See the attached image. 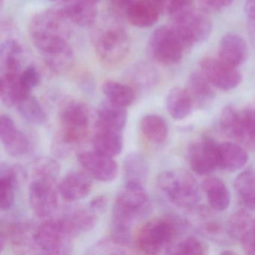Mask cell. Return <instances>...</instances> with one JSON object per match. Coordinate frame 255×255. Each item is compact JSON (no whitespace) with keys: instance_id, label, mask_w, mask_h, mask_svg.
Here are the masks:
<instances>
[{"instance_id":"816d5d0a","label":"cell","mask_w":255,"mask_h":255,"mask_svg":"<svg viewBox=\"0 0 255 255\" xmlns=\"http://www.w3.org/2000/svg\"><path fill=\"white\" fill-rule=\"evenodd\" d=\"M50 1L55 2H61V3L63 4L65 3V2H68L69 0H50Z\"/></svg>"},{"instance_id":"5b68a950","label":"cell","mask_w":255,"mask_h":255,"mask_svg":"<svg viewBox=\"0 0 255 255\" xmlns=\"http://www.w3.org/2000/svg\"><path fill=\"white\" fill-rule=\"evenodd\" d=\"M156 182L170 202L177 207L191 209L199 201V184L192 174L186 170L163 171L159 174Z\"/></svg>"},{"instance_id":"d590c367","label":"cell","mask_w":255,"mask_h":255,"mask_svg":"<svg viewBox=\"0 0 255 255\" xmlns=\"http://www.w3.org/2000/svg\"><path fill=\"white\" fill-rule=\"evenodd\" d=\"M15 107L20 116L32 125H43L47 122V113L39 101L32 95L19 101Z\"/></svg>"},{"instance_id":"e575fe53","label":"cell","mask_w":255,"mask_h":255,"mask_svg":"<svg viewBox=\"0 0 255 255\" xmlns=\"http://www.w3.org/2000/svg\"><path fill=\"white\" fill-rule=\"evenodd\" d=\"M126 183L144 185L148 176V165L145 159L138 152H131L125 156L123 163Z\"/></svg>"},{"instance_id":"e0dca14e","label":"cell","mask_w":255,"mask_h":255,"mask_svg":"<svg viewBox=\"0 0 255 255\" xmlns=\"http://www.w3.org/2000/svg\"><path fill=\"white\" fill-rule=\"evenodd\" d=\"M20 167L11 166L1 162L0 165V209L8 211L12 207L15 198V190L20 180L23 179Z\"/></svg>"},{"instance_id":"44dd1931","label":"cell","mask_w":255,"mask_h":255,"mask_svg":"<svg viewBox=\"0 0 255 255\" xmlns=\"http://www.w3.org/2000/svg\"><path fill=\"white\" fill-rule=\"evenodd\" d=\"M160 11L152 0H137L127 10V19L135 27L145 29L154 25Z\"/></svg>"},{"instance_id":"4fadbf2b","label":"cell","mask_w":255,"mask_h":255,"mask_svg":"<svg viewBox=\"0 0 255 255\" xmlns=\"http://www.w3.org/2000/svg\"><path fill=\"white\" fill-rule=\"evenodd\" d=\"M218 145L219 144L209 137H204L191 144L188 158L194 172L199 175H207L219 168Z\"/></svg>"},{"instance_id":"8992f818","label":"cell","mask_w":255,"mask_h":255,"mask_svg":"<svg viewBox=\"0 0 255 255\" xmlns=\"http://www.w3.org/2000/svg\"><path fill=\"white\" fill-rule=\"evenodd\" d=\"M171 17V29L185 47L204 42L211 33V21L199 10L189 7L173 14Z\"/></svg>"},{"instance_id":"ee69618b","label":"cell","mask_w":255,"mask_h":255,"mask_svg":"<svg viewBox=\"0 0 255 255\" xmlns=\"http://www.w3.org/2000/svg\"><path fill=\"white\" fill-rule=\"evenodd\" d=\"M128 247L119 244L110 237L108 240H101L89 249V254L92 255H121L127 254Z\"/></svg>"},{"instance_id":"7402d4cb","label":"cell","mask_w":255,"mask_h":255,"mask_svg":"<svg viewBox=\"0 0 255 255\" xmlns=\"http://www.w3.org/2000/svg\"><path fill=\"white\" fill-rule=\"evenodd\" d=\"M94 150L114 158L119 156L123 150L124 141L122 132L104 128H95L92 138Z\"/></svg>"},{"instance_id":"8d00e7d4","label":"cell","mask_w":255,"mask_h":255,"mask_svg":"<svg viewBox=\"0 0 255 255\" xmlns=\"http://www.w3.org/2000/svg\"><path fill=\"white\" fill-rule=\"evenodd\" d=\"M234 189L246 207L255 210V171H244L239 174L234 182Z\"/></svg>"},{"instance_id":"cb8c5ba5","label":"cell","mask_w":255,"mask_h":255,"mask_svg":"<svg viewBox=\"0 0 255 255\" xmlns=\"http://www.w3.org/2000/svg\"><path fill=\"white\" fill-rule=\"evenodd\" d=\"M24 50L14 39L5 40L0 47L1 74H20L23 71Z\"/></svg>"},{"instance_id":"277c9868","label":"cell","mask_w":255,"mask_h":255,"mask_svg":"<svg viewBox=\"0 0 255 255\" xmlns=\"http://www.w3.org/2000/svg\"><path fill=\"white\" fill-rule=\"evenodd\" d=\"M181 229V223L176 218L151 219L143 224L137 231L135 244L141 253L157 255L162 251L166 252L175 242Z\"/></svg>"},{"instance_id":"5bb4252c","label":"cell","mask_w":255,"mask_h":255,"mask_svg":"<svg viewBox=\"0 0 255 255\" xmlns=\"http://www.w3.org/2000/svg\"><path fill=\"white\" fill-rule=\"evenodd\" d=\"M77 160L86 173L99 181H113L119 173V166L113 158L104 156L94 150L79 153Z\"/></svg>"},{"instance_id":"bcb514c9","label":"cell","mask_w":255,"mask_h":255,"mask_svg":"<svg viewBox=\"0 0 255 255\" xmlns=\"http://www.w3.org/2000/svg\"><path fill=\"white\" fill-rule=\"evenodd\" d=\"M233 0H198L201 9L206 12L222 11L232 3Z\"/></svg>"},{"instance_id":"f5cc1de1","label":"cell","mask_w":255,"mask_h":255,"mask_svg":"<svg viewBox=\"0 0 255 255\" xmlns=\"http://www.w3.org/2000/svg\"><path fill=\"white\" fill-rule=\"evenodd\" d=\"M222 255H236L235 252H228V251H225V252H223L222 253Z\"/></svg>"},{"instance_id":"30bf717a","label":"cell","mask_w":255,"mask_h":255,"mask_svg":"<svg viewBox=\"0 0 255 255\" xmlns=\"http://www.w3.org/2000/svg\"><path fill=\"white\" fill-rule=\"evenodd\" d=\"M201 72L214 87L222 91H230L241 83L242 75L235 67L221 59L206 57L200 62Z\"/></svg>"},{"instance_id":"74e56055","label":"cell","mask_w":255,"mask_h":255,"mask_svg":"<svg viewBox=\"0 0 255 255\" xmlns=\"http://www.w3.org/2000/svg\"><path fill=\"white\" fill-rule=\"evenodd\" d=\"M240 137L238 143L249 149L255 148V110H240Z\"/></svg>"},{"instance_id":"1f68e13d","label":"cell","mask_w":255,"mask_h":255,"mask_svg":"<svg viewBox=\"0 0 255 255\" xmlns=\"http://www.w3.org/2000/svg\"><path fill=\"white\" fill-rule=\"evenodd\" d=\"M101 90L107 101L125 108L132 105L135 99V91L130 86L114 80L104 82Z\"/></svg>"},{"instance_id":"484cf974","label":"cell","mask_w":255,"mask_h":255,"mask_svg":"<svg viewBox=\"0 0 255 255\" xmlns=\"http://www.w3.org/2000/svg\"><path fill=\"white\" fill-rule=\"evenodd\" d=\"M127 108L115 105L112 103H103L97 113L95 128L113 129L122 132L128 121Z\"/></svg>"},{"instance_id":"ac0fdd59","label":"cell","mask_w":255,"mask_h":255,"mask_svg":"<svg viewBox=\"0 0 255 255\" xmlns=\"http://www.w3.org/2000/svg\"><path fill=\"white\" fill-rule=\"evenodd\" d=\"M98 0H69L62 4L60 9L71 23L82 27L95 23L98 17Z\"/></svg>"},{"instance_id":"60d3db41","label":"cell","mask_w":255,"mask_h":255,"mask_svg":"<svg viewBox=\"0 0 255 255\" xmlns=\"http://www.w3.org/2000/svg\"><path fill=\"white\" fill-rule=\"evenodd\" d=\"M207 246L205 243L193 237H186L180 241L174 242L168 249L167 255H205Z\"/></svg>"},{"instance_id":"ab89813d","label":"cell","mask_w":255,"mask_h":255,"mask_svg":"<svg viewBox=\"0 0 255 255\" xmlns=\"http://www.w3.org/2000/svg\"><path fill=\"white\" fill-rule=\"evenodd\" d=\"M60 173L57 161L48 156H42L34 161L32 165L33 178L43 179L56 182Z\"/></svg>"},{"instance_id":"3957f363","label":"cell","mask_w":255,"mask_h":255,"mask_svg":"<svg viewBox=\"0 0 255 255\" xmlns=\"http://www.w3.org/2000/svg\"><path fill=\"white\" fill-rule=\"evenodd\" d=\"M61 129L54 139L67 150L84 142L89 134L90 111L85 103L70 100L64 103L59 112Z\"/></svg>"},{"instance_id":"f546056e","label":"cell","mask_w":255,"mask_h":255,"mask_svg":"<svg viewBox=\"0 0 255 255\" xmlns=\"http://www.w3.org/2000/svg\"><path fill=\"white\" fill-rule=\"evenodd\" d=\"M35 230L32 231L31 225L24 222H1L0 230V252L6 246L7 243L17 246L26 245L30 240V236H33Z\"/></svg>"},{"instance_id":"ba28073f","label":"cell","mask_w":255,"mask_h":255,"mask_svg":"<svg viewBox=\"0 0 255 255\" xmlns=\"http://www.w3.org/2000/svg\"><path fill=\"white\" fill-rule=\"evenodd\" d=\"M73 238L61 218L44 221L34 233V243L47 254L70 253Z\"/></svg>"},{"instance_id":"7c38bea8","label":"cell","mask_w":255,"mask_h":255,"mask_svg":"<svg viewBox=\"0 0 255 255\" xmlns=\"http://www.w3.org/2000/svg\"><path fill=\"white\" fill-rule=\"evenodd\" d=\"M189 210V223L200 234L217 242L224 241L227 237H230L228 227H225L222 220L213 213V209L196 205Z\"/></svg>"},{"instance_id":"f35d334b","label":"cell","mask_w":255,"mask_h":255,"mask_svg":"<svg viewBox=\"0 0 255 255\" xmlns=\"http://www.w3.org/2000/svg\"><path fill=\"white\" fill-rule=\"evenodd\" d=\"M221 129L223 133L238 142L240 137V113L233 106L224 107L219 119Z\"/></svg>"},{"instance_id":"6da1fadb","label":"cell","mask_w":255,"mask_h":255,"mask_svg":"<svg viewBox=\"0 0 255 255\" xmlns=\"http://www.w3.org/2000/svg\"><path fill=\"white\" fill-rule=\"evenodd\" d=\"M71 22L60 8L40 11L31 19L29 36L40 54L69 44Z\"/></svg>"},{"instance_id":"d4e9b609","label":"cell","mask_w":255,"mask_h":255,"mask_svg":"<svg viewBox=\"0 0 255 255\" xmlns=\"http://www.w3.org/2000/svg\"><path fill=\"white\" fill-rule=\"evenodd\" d=\"M249 160L247 151L240 144L225 142L218 145L219 169L236 171L243 168Z\"/></svg>"},{"instance_id":"8fae6325","label":"cell","mask_w":255,"mask_h":255,"mask_svg":"<svg viewBox=\"0 0 255 255\" xmlns=\"http://www.w3.org/2000/svg\"><path fill=\"white\" fill-rule=\"evenodd\" d=\"M55 182L33 178L29 186V200L35 216L46 218L54 213L59 204Z\"/></svg>"},{"instance_id":"681fc988","label":"cell","mask_w":255,"mask_h":255,"mask_svg":"<svg viewBox=\"0 0 255 255\" xmlns=\"http://www.w3.org/2000/svg\"><path fill=\"white\" fill-rule=\"evenodd\" d=\"M245 12L249 22H255V0H246Z\"/></svg>"},{"instance_id":"52a82bcc","label":"cell","mask_w":255,"mask_h":255,"mask_svg":"<svg viewBox=\"0 0 255 255\" xmlns=\"http://www.w3.org/2000/svg\"><path fill=\"white\" fill-rule=\"evenodd\" d=\"M130 50L128 32L119 26L104 29L95 41L97 56L104 63L116 65L125 60Z\"/></svg>"},{"instance_id":"9a60e30c","label":"cell","mask_w":255,"mask_h":255,"mask_svg":"<svg viewBox=\"0 0 255 255\" xmlns=\"http://www.w3.org/2000/svg\"><path fill=\"white\" fill-rule=\"evenodd\" d=\"M230 238L241 244L246 254L255 255V218L244 210L236 212L228 224Z\"/></svg>"},{"instance_id":"603a6c76","label":"cell","mask_w":255,"mask_h":255,"mask_svg":"<svg viewBox=\"0 0 255 255\" xmlns=\"http://www.w3.org/2000/svg\"><path fill=\"white\" fill-rule=\"evenodd\" d=\"M73 237L92 231L97 224L98 213L89 208H76L61 218Z\"/></svg>"},{"instance_id":"c3c4849f","label":"cell","mask_w":255,"mask_h":255,"mask_svg":"<svg viewBox=\"0 0 255 255\" xmlns=\"http://www.w3.org/2000/svg\"><path fill=\"white\" fill-rule=\"evenodd\" d=\"M137 0H111V3L115 10L121 13H126L127 10Z\"/></svg>"},{"instance_id":"f907efd6","label":"cell","mask_w":255,"mask_h":255,"mask_svg":"<svg viewBox=\"0 0 255 255\" xmlns=\"http://www.w3.org/2000/svg\"><path fill=\"white\" fill-rule=\"evenodd\" d=\"M249 32L255 41V22H249Z\"/></svg>"},{"instance_id":"9c48e42d","label":"cell","mask_w":255,"mask_h":255,"mask_svg":"<svg viewBox=\"0 0 255 255\" xmlns=\"http://www.w3.org/2000/svg\"><path fill=\"white\" fill-rule=\"evenodd\" d=\"M184 45L171 27L159 26L149 38L147 50L152 59L165 65L181 60Z\"/></svg>"},{"instance_id":"83f0119b","label":"cell","mask_w":255,"mask_h":255,"mask_svg":"<svg viewBox=\"0 0 255 255\" xmlns=\"http://www.w3.org/2000/svg\"><path fill=\"white\" fill-rule=\"evenodd\" d=\"M210 208L216 212L227 210L231 203V195L226 184L216 177H208L201 184Z\"/></svg>"},{"instance_id":"ffe728a7","label":"cell","mask_w":255,"mask_h":255,"mask_svg":"<svg viewBox=\"0 0 255 255\" xmlns=\"http://www.w3.org/2000/svg\"><path fill=\"white\" fill-rule=\"evenodd\" d=\"M92 189V180L88 173L71 171L61 181L59 192L67 201H80L88 196Z\"/></svg>"},{"instance_id":"4dcf8cb0","label":"cell","mask_w":255,"mask_h":255,"mask_svg":"<svg viewBox=\"0 0 255 255\" xmlns=\"http://www.w3.org/2000/svg\"><path fill=\"white\" fill-rule=\"evenodd\" d=\"M41 55L47 68L56 74L68 72L75 61L74 51L69 44L49 50Z\"/></svg>"},{"instance_id":"7a4b0ae2","label":"cell","mask_w":255,"mask_h":255,"mask_svg":"<svg viewBox=\"0 0 255 255\" xmlns=\"http://www.w3.org/2000/svg\"><path fill=\"white\" fill-rule=\"evenodd\" d=\"M150 208L148 194L144 185L125 183L116 197L111 228L120 232H131L135 220L147 214Z\"/></svg>"},{"instance_id":"b9f144b4","label":"cell","mask_w":255,"mask_h":255,"mask_svg":"<svg viewBox=\"0 0 255 255\" xmlns=\"http://www.w3.org/2000/svg\"><path fill=\"white\" fill-rule=\"evenodd\" d=\"M129 73L132 81L141 89L150 87L157 80L156 70L147 64H138Z\"/></svg>"},{"instance_id":"f6af8a7d","label":"cell","mask_w":255,"mask_h":255,"mask_svg":"<svg viewBox=\"0 0 255 255\" xmlns=\"http://www.w3.org/2000/svg\"><path fill=\"white\" fill-rule=\"evenodd\" d=\"M160 13L173 14L189 8L193 0H152Z\"/></svg>"},{"instance_id":"f1b7e54d","label":"cell","mask_w":255,"mask_h":255,"mask_svg":"<svg viewBox=\"0 0 255 255\" xmlns=\"http://www.w3.org/2000/svg\"><path fill=\"white\" fill-rule=\"evenodd\" d=\"M165 107L173 119L180 121L190 116L195 106L187 90L177 87L170 90L167 95Z\"/></svg>"},{"instance_id":"4316f807","label":"cell","mask_w":255,"mask_h":255,"mask_svg":"<svg viewBox=\"0 0 255 255\" xmlns=\"http://www.w3.org/2000/svg\"><path fill=\"white\" fill-rule=\"evenodd\" d=\"M214 86L204 77L202 73L191 74L187 83L188 93L190 95L194 106L197 108H207L215 98Z\"/></svg>"},{"instance_id":"2e32d148","label":"cell","mask_w":255,"mask_h":255,"mask_svg":"<svg viewBox=\"0 0 255 255\" xmlns=\"http://www.w3.org/2000/svg\"><path fill=\"white\" fill-rule=\"evenodd\" d=\"M0 138L6 151L13 156H22L29 151L30 144L8 115L0 116Z\"/></svg>"},{"instance_id":"d6986e66","label":"cell","mask_w":255,"mask_h":255,"mask_svg":"<svg viewBox=\"0 0 255 255\" xmlns=\"http://www.w3.org/2000/svg\"><path fill=\"white\" fill-rule=\"evenodd\" d=\"M218 53L219 59L228 65L238 68L247 59V43L241 35L230 32L221 39Z\"/></svg>"},{"instance_id":"836d02e7","label":"cell","mask_w":255,"mask_h":255,"mask_svg":"<svg viewBox=\"0 0 255 255\" xmlns=\"http://www.w3.org/2000/svg\"><path fill=\"white\" fill-rule=\"evenodd\" d=\"M140 129L144 137L153 144L165 142L169 134L166 122L157 115H147L143 117L140 122Z\"/></svg>"},{"instance_id":"7bdbcfd3","label":"cell","mask_w":255,"mask_h":255,"mask_svg":"<svg viewBox=\"0 0 255 255\" xmlns=\"http://www.w3.org/2000/svg\"><path fill=\"white\" fill-rule=\"evenodd\" d=\"M19 81L23 90L30 95L32 89H35L41 81V74L38 68L33 65H29L23 68L19 75Z\"/></svg>"},{"instance_id":"d6a6232c","label":"cell","mask_w":255,"mask_h":255,"mask_svg":"<svg viewBox=\"0 0 255 255\" xmlns=\"http://www.w3.org/2000/svg\"><path fill=\"white\" fill-rule=\"evenodd\" d=\"M20 74H1L0 95L2 102L6 107H14L19 101L31 95H28L22 89L19 81Z\"/></svg>"},{"instance_id":"7dc6e473","label":"cell","mask_w":255,"mask_h":255,"mask_svg":"<svg viewBox=\"0 0 255 255\" xmlns=\"http://www.w3.org/2000/svg\"><path fill=\"white\" fill-rule=\"evenodd\" d=\"M107 205V199L105 196L99 195L95 197L89 203V207L97 213L102 211Z\"/></svg>"}]
</instances>
